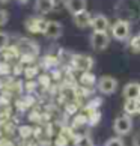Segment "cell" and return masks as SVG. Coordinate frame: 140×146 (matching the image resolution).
Instances as JSON below:
<instances>
[{"instance_id": "cell-6", "label": "cell", "mask_w": 140, "mask_h": 146, "mask_svg": "<svg viewBox=\"0 0 140 146\" xmlns=\"http://www.w3.org/2000/svg\"><path fill=\"white\" fill-rule=\"evenodd\" d=\"M72 65H74L75 69H78V71L89 72L94 66V59L90 56H86V54H75L72 57Z\"/></svg>"}, {"instance_id": "cell-8", "label": "cell", "mask_w": 140, "mask_h": 146, "mask_svg": "<svg viewBox=\"0 0 140 146\" xmlns=\"http://www.w3.org/2000/svg\"><path fill=\"white\" fill-rule=\"evenodd\" d=\"M63 27L59 21H48L44 30V35L48 38V39H57V38L62 36Z\"/></svg>"}, {"instance_id": "cell-21", "label": "cell", "mask_w": 140, "mask_h": 146, "mask_svg": "<svg viewBox=\"0 0 140 146\" xmlns=\"http://www.w3.org/2000/svg\"><path fill=\"white\" fill-rule=\"evenodd\" d=\"M139 113H140V110H139Z\"/></svg>"}, {"instance_id": "cell-2", "label": "cell", "mask_w": 140, "mask_h": 146, "mask_svg": "<svg viewBox=\"0 0 140 146\" xmlns=\"http://www.w3.org/2000/svg\"><path fill=\"white\" fill-rule=\"evenodd\" d=\"M110 44V36L107 32H94L90 35V45L95 51H103Z\"/></svg>"}, {"instance_id": "cell-3", "label": "cell", "mask_w": 140, "mask_h": 146, "mask_svg": "<svg viewBox=\"0 0 140 146\" xmlns=\"http://www.w3.org/2000/svg\"><path fill=\"white\" fill-rule=\"evenodd\" d=\"M133 128V121L128 115H122L119 117H116L115 123H113V129L117 136H127Z\"/></svg>"}, {"instance_id": "cell-17", "label": "cell", "mask_w": 140, "mask_h": 146, "mask_svg": "<svg viewBox=\"0 0 140 146\" xmlns=\"http://www.w3.org/2000/svg\"><path fill=\"white\" fill-rule=\"evenodd\" d=\"M105 146H125V143L121 137H111L105 142Z\"/></svg>"}, {"instance_id": "cell-14", "label": "cell", "mask_w": 140, "mask_h": 146, "mask_svg": "<svg viewBox=\"0 0 140 146\" xmlns=\"http://www.w3.org/2000/svg\"><path fill=\"white\" fill-rule=\"evenodd\" d=\"M123 110H125V113L128 116L139 113V110H140V100H127Z\"/></svg>"}, {"instance_id": "cell-1", "label": "cell", "mask_w": 140, "mask_h": 146, "mask_svg": "<svg viewBox=\"0 0 140 146\" xmlns=\"http://www.w3.org/2000/svg\"><path fill=\"white\" fill-rule=\"evenodd\" d=\"M130 23L127 20H117L111 26V36L116 41H125L130 36Z\"/></svg>"}, {"instance_id": "cell-12", "label": "cell", "mask_w": 140, "mask_h": 146, "mask_svg": "<svg viewBox=\"0 0 140 146\" xmlns=\"http://www.w3.org/2000/svg\"><path fill=\"white\" fill-rule=\"evenodd\" d=\"M56 6V2L54 0H36L35 2V11L39 14H48L51 12L53 9Z\"/></svg>"}, {"instance_id": "cell-13", "label": "cell", "mask_w": 140, "mask_h": 146, "mask_svg": "<svg viewBox=\"0 0 140 146\" xmlns=\"http://www.w3.org/2000/svg\"><path fill=\"white\" fill-rule=\"evenodd\" d=\"M90 21H92V17H90V14L88 12V11H84V12H82V14L74 15V23H75V26H77V27H80V29L89 27V26H90Z\"/></svg>"}, {"instance_id": "cell-18", "label": "cell", "mask_w": 140, "mask_h": 146, "mask_svg": "<svg viewBox=\"0 0 140 146\" xmlns=\"http://www.w3.org/2000/svg\"><path fill=\"white\" fill-rule=\"evenodd\" d=\"M9 20V14L5 9H0V26H5Z\"/></svg>"}, {"instance_id": "cell-20", "label": "cell", "mask_w": 140, "mask_h": 146, "mask_svg": "<svg viewBox=\"0 0 140 146\" xmlns=\"http://www.w3.org/2000/svg\"><path fill=\"white\" fill-rule=\"evenodd\" d=\"M18 2H21V3H26V2H27V0H18Z\"/></svg>"}, {"instance_id": "cell-11", "label": "cell", "mask_w": 140, "mask_h": 146, "mask_svg": "<svg viewBox=\"0 0 140 146\" xmlns=\"http://www.w3.org/2000/svg\"><path fill=\"white\" fill-rule=\"evenodd\" d=\"M123 96H125V100H140V84L128 83L123 88Z\"/></svg>"}, {"instance_id": "cell-10", "label": "cell", "mask_w": 140, "mask_h": 146, "mask_svg": "<svg viewBox=\"0 0 140 146\" xmlns=\"http://www.w3.org/2000/svg\"><path fill=\"white\" fill-rule=\"evenodd\" d=\"M65 6L68 9V12L74 17V15H77V14L84 12L86 6H88V2H86V0H66Z\"/></svg>"}, {"instance_id": "cell-16", "label": "cell", "mask_w": 140, "mask_h": 146, "mask_svg": "<svg viewBox=\"0 0 140 146\" xmlns=\"http://www.w3.org/2000/svg\"><path fill=\"white\" fill-rule=\"evenodd\" d=\"M9 47V35L5 33V32H0V53L8 50Z\"/></svg>"}, {"instance_id": "cell-5", "label": "cell", "mask_w": 140, "mask_h": 146, "mask_svg": "<svg viewBox=\"0 0 140 146\" xmlns=\"http://www.w3.org/2000/svg\"><path fill=\"white\" fill-rule=\"evenodd\" d=\"M96 84H98V90L104 95H111V94H115V90L117 89V80L110 77V75L101 77L98 82H96Z\"/></svg>"}, {"instance_id": "cell-19", "label": "cell", "mask_w": 140, "mask_h": 146, "mask_svg": "<svg viewBox=\"0 0 140 146\" xmlns=\"http://www.w3.org/2000/svg\"><path fill=\"white\" fill-rule=\"evenodd\" d=\"M6 2H9V0H0V3H6Z\"/></svg>"}, {"instance_id": "cell-15", "label": "cell", "mask_w": 140, "mask_h": 146, "mask_svg": "<svg viewBox=\"0 0 140 146\" xmlns=\"http://www.w3.org/2000/svg\"><path fill=\"white\" fill-rule=\"evenodd\" d=\"M75 146H95V145H94V140L88 134H84V136H78L75 139Z\"/></svg>"}, {"instance_id": "cell-4", "label": "cell", "mask_w": 140, "mask_h": 146, "mask_svg": "<svg viewBox=\"0 0 140 146\" xmlns=\"http://www.w3.org/2000/svg\"><path fill=\"white\" fill-rule=\"evenodd\" d=\"M47 23L48 21L41 17H29L24 21V27L30 33H44Z\"/></svg>"}, {"instance_id": "cell-7", "label": "cell", "mask_w": 140, "mask_h": 146, "mask_svg": "<svg viewBox=\"0 0 140 146\" xmlns=\"http://www.w3.org/2000/svg\"><path fill=\"white\" fill-rule=\"evenodd\" d=\"M18 50L21 51V54L26 57H33L38 54L39 48H38V44L32 39H21L18 44Z\"/></svg>"}, {"instance_id": "cell-9", "label": "cell", "mask_w": 140, "mask_h": 146, "mask_svg": "<svg viewBox=\"0 0 140 146\" xmlns=\"http://www.w3.org/2000/svg\"><path fill=\"white\" fill-rule=\"evenodd\" d=\"M90 26H92L94 32H107L110 27V21L105 15L98 14V15H95V17H92Z\"/></svg>"}]
</instances>
